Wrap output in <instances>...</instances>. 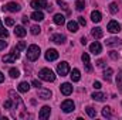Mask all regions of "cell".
<instances>
[{"label": "cell", "instance_id": "obj_1", "mask_svg": "<svg viewBox=\"0 0 122 120\" xmlns=\"http://www.w3.org/2000/svg\"><path fill=\"white\" fill-rule=\"evenodd\" d=\"M38 78L41 81H46V82H54L56 81V75L51 69L48 68H43L40 72H38Z\"/></svg>", "mask_w": 122, "mask_h": 120}, {"label": "cell", "instance_id": "obj_2", "mask_svg": "<svg viewBox=\"0 0 122 120\" xmlns=\"http://www.w3.org/2000/svg\"><path fill=\"white\" fill-rule=\"evenodd\" d=\"M40 57V47L36 44H31L27 48V60L29 61H37Z\"/></svg>", "mask_w": 122, "mask_h": 120}, {"label": "cell", "instance_id": "obj_3", "mask_svg": "<svg viewBox=\"0 0 122 120\" xmlns=\"http://www.w3.org/2000/svg\"><path fill=\"white\" fill-rule=\"evenodd\" d=\"M30 6L34 10H41V9H47L48 10V4H47V0H33L30 3Z\"/></svg>", "mask_w": 122, "mask_h": 120}, {"label": "cell", "instance_id": "obj_4", "mask_svg": "<svg viewBox=\"0 0 122 120\" xmlns=\"http://www.w3.org/2000/svg\"><path fill=\"white\" fill-rule=\"evenodd\" d=\"M19 57H20L19 50H17V48H14V50L11 51V54H7V55H4V57H3V62H14L16 60H19Z\"/></svg>", "mask_w": 122, "mask_h": 120}, {"label": "cell", "instance_id": "obj_5", "mask_svg": "<svg viewBox=\"0 0 122 120\" xmlns=\"http://www.w3.org/2000/svg\"><path fill=\"white\" fill-rule=\"evenodd\" d=\"M61 109H62V112L70 113V112H72V110L75 109V105H74V102H72V100L67 99V100H64V102L61 103Z\"/></svg>", "mask_w": 122, "mask_h": 120}, {"label": "cell", "instance_id": "obj_6", "mask_svg": "<svg viewBox=\"0 0 122 120\" xmlns=\"http://www.w3.org/2000/svg\"><path fill=\"white\" fill-rule=\"evenodd\" d=\"M57 72H58V75H61V76H65L68 72H70V65H68V62H61V64H58L57 65Z\"/></svg>", "mask_w": 122, "mask_h": 120}, {"label": "cell", "instance_id": "obj_7", "mask_svg": "<svg viewBox=\"0 0 122 120\" xmlns=\"http://www.w3.org/2000/svg\"><path fill=\"white\" fill-rule=\"evenodd\" d=\"M3 9L7 10V11H10V13H17V11H20L21 7H20L19 3H16V1H10V3H7Z\"/></svg>", "mask_w": 122, "mask_h": 120}, {"label": "cell", "instance_id": "obj_8", "mask_svg": "<svg viewBox=\"0 0 122 120\" xmlns=\"http://www.w3.org/2000/svg\"><path fill=\"white\" fill-rule=\"evenodd\" d=\"M108 31L109 32H119L121 31V24L118 23V21H115V20H111L109 23H108Z\"/></svg>", "mask_w": 122, "mask_h": 120}, {"label": "cell", "instance_id": "obj_9", "mask_svg": "<svg viewBox=\"0 0 122 120\" xmlns=\"http://www.w3.org/2000/svg\"><path fill=\"white\" fill-rule=\"evenodd\" d=\"M58 58V52H57V50H54V48H48L47 51H46V60L47 61H56Z\"/></svg>", "mask_w": 122, "mask_h": 120}, {"label": "cell", "instance_id": "obj_10", "mask_svg": "<svg viewBox=\"0 0 122 120\" xmlns=\"http://www.w3.org/2000/svg\"><path fill=\"white\" fill-rule=\"evenodd\" d=\"M60 90L62 95H65V96H68V95H71L72 93V85L71 83H68V82H65V83H62L60 86Z\"/></svg>", "mask_w": 122, "mask_h": 120}, {"label": "cell", "instance_id": "obj_11", "mask_svg": "<svg viewBox=\"0 0 122 120\" xmlns=\"http://www.w3.org/2000/svg\"><path fill=\"white\" fill-rule=\"evenodd\" d=\"M90 51H91L94 55H98V54H101L102 47H101V44L98 41H95V42H92L91 45H90Z\"/></svg>", "mask_w": 122, "mask_h": 120}, {"label": "cell", "instance_id": "obj_12", "mask_svg": "<svg viewBox=\"0 0 122 120\" xmlns=\"http://www.w3.org/2000/svg\"><path fill=\"white\" fill-rule=\"evenodd\" d=\"M50 113H51L50 106H43L41 110H40V113H38V117L40 119H47V117H50Z\"/></svg>", "mask_w": 122, "mask_h": 120}, {"label": "cell", "instance_id": "obj_13", "mask_svg": "<svg viewBox=\"0 0 122 120\" xmlns=\"http://www.w3.org/2000/svg\"><path fill=\"white\" fill-rule=\"evenodd\" d=\"M51 95H53V93H51V90L50 89H41V88L38 89V97H40V99L47 100V99L51 97Z\"/></svg>", "mask_w": 122, "mask_h": 120}, {"label": "cell", "instance_id": "obj_14", "mask_svg": "<svg viewBox=\"0 0 122 120\" xmlns=\"http://www.w3.org/2000/svg\"><path fill=\"white\" fill-rule=\"evenodd\" d=\"M105 42L108 47H121L122 45V40H119V38H108Z\"/></svg>", "mask_w": 122, "mask_h": 120}, {"label": "cell", "instance_id": "obj_15", "mask_svg": "<svg viewBox=\"0 0 122 120\" xmlns=\"http://www.w3.org/2000/svg\"><path fill=\"white\" fill-rule=\"evenodd\" d=\"M50 40H51L53 42H56V44H64L65 35H62V34H54V35H51Z\"/></svg>", "mask_w": 122, "mask_h": 120}, {"label": "cell", "instance_id": "obj_16", "mask_svg": "<svg viewBox=\"0 0 122 120\" xmlns=\"http://www.w3.org/2000/svg\"><path fill=\"white\" fill-rule=\"evenodd\" d=\"M81 60H82V62H84V65H85V69L90 72L92 69V66H91V62H90V55L87 54V52H84L82 54V57H81Z\"/></svg>", "mask_w": 122, "mask_h": 120}, {"label": "cell", "instance_id": "obj_17", "mask_svg": "<svg viewBox=\"0 0 122 120\" xmlns=\"http://www.w3.org/2000/svg\"><path fill=\"white\" fill-rule=\"evenodd\" d=\"M31 20H34V21H43V20H44V14H43V11L36 10V11L31 14Z\"/></svg>", "mask_w": 122, "mask_h": 120}, {"label": "cell", "instance_id": "obj_18", "mask_svg": "<svg viewBox=\"0 0 122 120\" xmlns=\"http://www.w3.org/2000/svg\"><path fill=\"white\" fill-rule=\"evenodd\" d=\"M81 79V72H80V69H72V72H71V81L72 82H78Z\"/></svg>", "mask_w": 122, "mask_h": 120}, {"label": "cell", "instance_id": "obj_19", "mask_svg": "<svg viewBox=\"0 0 122 120\" xmlns=\"http://www.w3.org/2000/svg\"><path fill=\"white\" fill-rule=\"evenodd\" d=\"M14 34L17 37H24L27 34V30L23 27V26H16V30H14Z\"/></svg>", "mask_w": 122, "mask_h": 120}, {"label": "cell", "instance_id": "obj_20", "mask_svg": "<svg viewBox=\"0 0 122 120\" xmlns=\"http://www.w3.org/2000/svg\"><path fill=\"white\" fill-rule=\"evenodd\" d=\"M67 28L71 31V32H77V31H78V23L71 20V21H68V23H67Z\"/></svg>", "mask_w": 122, "mask_h": 120}, {"label": "cell", "instance_id": "obj_21", "mask_svg": "<svg viewBox=\"0 0 122 120\" xmlns=\"http://www.w3.org/2000/svg\"><path fill=\"white\" fill-rule=\"evenodd\" d=\"M17 89H19V92H21V93H26V92L30 90V85L27 82H20L19 86H17Z\"/></svg>", "mask_w": 122, "mask_h": 120}, {"label": "cell", "instance_id": "obj_22", "mask_svg": "<svg viewBox=\"0 0 122 120\" xmlns=\"http://www.w3.org/2000/svg\"><path fill=\"white\" fill-rule=\"evenodd\" d=\"M53 20H54V23H56L57 26H62V24L65 23V17H64L62 14H56Z\"/></svg>", "mask_w": 122, "mask_h": 120}, {"label": "cell", "instance_id": "obj_23", "mask_svg": "<svg viewBox=\"0 0 122 120\" xmlns=\"http://www.w3.org/2000/svg\"><path fill=\"white\" fill-rule=\"evenodd\" d=\"M91 34H92L94 38H101L104 35V31H102V28H99V27H95V28H92Z\"/></svg>", "mask_w": 122, "mask_h": 120}, {"label": "cell", "instance_id": "obj_24", "mask_svg": "<svg viewBox=\"0 0 122 120\" xmlns=\"http://www.w3.org/2000/svg\"><path fill=\"white\" fill-rule=\"evenodd\" d=\"M91 20L94 21V23H99V21L102 20L101 13H99V11H97V10H95V11H92V13H91Z\"/></svg>", "mask_w": 122, "mask_h": 120}, {"label": "cell", "instance_id": "obj_25", "mask_svg": "<svg viewBox=\"0 0 122 120\" xmlns=\"http://www.w3.org/2000/svg\"><path fill=\"white\" fill-rule=\"evenodd\" d=\"M92 99L97 100V102H102V100L105 99V95L101 93V92H94V93H92Z\"/></svg>", "mask_w": 122, "mask_h": 120}, {"label": "cell", "instance_id": "obj_26", "mask_svg": "<svg viewBox=\"0 0 122 120\" xmlns=\"http://www.w3.org/2000/svg\"><path fill=\"white\" fill-rule=\"evenodd\" d=\"M112 74H114V69H112V68H107V69L104 71V79H107V81H111V78H112Z\"/></svg>", "mask_w": 122, "mask_h": 120}, {"label": "cell", "instance_id": "obj_27", "mask_svg": "<svg viewBox=\"0 0 122 120\" xmlns=\"http://www.w3.org/2000/svg\"><path fill=\"white\" fill-rule=\"evenodd\" d=\"M75 9H77L78 11L84 10V9H85V1H84V0H77V1H75Z\"/></svg>", "mask_w": 122, "mask_h": 120}, {"label": "cell", "instance_id": "obj_28", "mask_svg": "<svg viewBox=\"0 0 122 120\" xmlns=\"http://www.w3.org/2000/svg\"><path fill=\"white\" fill-rule=\"evenodd\" d=\"M102 116H104V117H111V116H112V112H111V107H109V106H105V107L102 109Z\"/></svg>", "mask_w": 122, "mask_h": 120}, {"label": "cell", "instance_id": "obj_29", "mask_svg": "<svg viewBox=\"0 0 122 120\" xmlns=\"http://www.w3.org/2000/svg\"><path fill=\"white\" fill-rule=\"evenodd\" d=\"M9 74H10L11 78H19V76H20V71L16 69V68H11V69L9 71Z\"/></svg>", "mask_w": 122, "mask_h": 120}, {"label": "cell", "instance_id": "obj_30", "mask_svg": "<svg viewBox=\"0 0 122 120\" xmlns=\"http://www.w3.org/2000/svg\"><path fill=\"white\" fill-rule=\"evenodd\" d=\"M85 110H87V113H88L90 117H95V116H97V110H95L94 107H91V106H88Z\"/></svg>", "mask_w": 122, "mask_h": 120}, {"label": "cell", "instance_id": "obj_31", "mask_svg": "<svg viewBox=\"0 0 122 120\" xmlns=\"http://www.w3.org/2000/svg\"><path fill=\"white\" fill-rule=\"evenodd\" d=\"M109 11H111L112 14L118 13V4H117V3H111V4H109Z\"/></svg>", "mask_w": 122, "mask_h": 120}, {"label": "cell", "instance_id": "obj_32", "mask_svg": "<svg viewBox=\"0 0 122 120\" xmlns=\"http://www.w3.org/2000/svg\"><path fill=\"white\" fill-rule=\"evenodd\" d=\"M7 35H9V32H7V30H4L3 23H1V20H0V37H7Z\"/></svg>", "mask_w": 122, "mask_h": 120}, {"label": "cell", "instance_id": "obj_33", "mask_svg": "<svg viewBox=\"0 0 122 120\" xmlns=\"http://www.w3.org/2000/svg\"><path fill=\"white\" fill-rule=\"evenodd\" d=\"M4 23H6V26H9V27L14 26V20H13L11 17H6V18H4Z\"/></svg>", "mask_w": 122, "mask_h": 120}, {"label": "cell", "instance_id": "obj_34", "mask_svg": "<svg viewBox=\"0 0 122 120\" xmlns=\"http://www.w3.org/2000/svg\"><path fill=\"white\" fill-rule=\"evenodd\" d=\"M40 31H41V28H40L38 26H33V27H31V34H33V35L40 34Z\"/></svg>", "mask_w": 122, "mask_h": 120}, {"label": "cell", "instance_id": "obj_35", "mask_svg": "<svg viewBox=\"0 0 122 120\" xmlns=\"http://www.w3.org/2000/svg\"><path fill=\"white\" fill-rule=\"evenodd\" d=\"M4 107H6V109H11V107H13V100H11V99L6 100V102H4Z\"/></svg>", "mask_w": 122, "mask_h": 120}, {"label": "cell", "instance_id": "obj_36", "mask_svg": "<svg viewBox=\"0 0 122 120\" xmlns=\"http://www.w3.org/2000/svg\"><path fill=\"white\" fill-rule=\"evenodd\" d=\"M26 47H27V45H26V42H24V41H20V42L17 44V47H16V48H17V50L20 51V50H24Z\"/></svg>", "mask_w": 122, "mask_h": 120}, {"label": "cell", "instance_id": "obj_37", "mask_svg": "<svg viewBox=\"0 0 122 120\" xmlns=\"http://www.w3.org/2000/svg\"><path fill=\"white\" fill-rule=\"evenodd\" d=\"M57 3H58V6H61L64 10H67V11H68V6L65 4V1H62V0H57Z\"/></svg>", "mask_w": 122, "mask_h": 120}, {"label": "cell", "instance_id": "obj_38", "mask_svg": "<svg viewBox=\"0 0 122 120\" xmlns=\"http://www.w3.org/2000/svg\"><path fill=\"white\" fill-rule=\"evenodd\" d=\"M121 81H122V72H119V75H118V76H117V85H118V86H119V88H121ZM122 92V88L121 89H119Z\"/></svg>", "mask_w": 122, "mask_h": 120}, {"label": "cell", "instance_id": "obj_39", "mask_svg": "<svg viewBox=\"0 0 122 120\" xmlns=\"http://www.w3.org/2000/svg\"><path fill=\"white\" fill-rule=\"evenodd\" d=\"M109 57H111L112 60H118V58H119V55H118L115 51H111V52H109Z\"/></svg>", "mask_w": 122, "mask_h": 120}, {"label": "cell", "instance_id": "obj_40", "mask_svg": "<svg viewBox=\"0 0 122 120\" xmlns=\"http://www.w3.org/2000/svg\"><path fill=\"white\" fill-rule=\"evenodd\" d=\"M31 85H33L34 88H37V89H40V88H41V83H40L37 79H36V81H33V82H31Z\"/></svg>", "mask_w": 122, "mask_h": 120}, {"label": "cell", "instance_id": "obj_41", "mask_svg": "<svg viewBox=\"0 0 122 120\" xmlns=\"http://www.w3.org/2000/svg\"><path fill=\"white\" fill-rule=\"evenodd\" d=\"M6 47H7V42L4 40H0V50H4Z\"/></svg>", "mask_w": 122, "mask_h": 120}, {"label": "cell", "instance_id": "obj_42", "mask_svg": "<svg viewBox=\"0 0 122 120\" xmlns=\"http://www.w3.org/2000/svg\"><path fill=\"white\" fill-rule=\"evenodd\" d=\"M78 23H80L81 26H85V24H87V21H85L84 17H78Z\"/></svg>", "mask_w": 122, "mask_h": 120}, {"label": "cell", "instance_id": "obj_43", "mask_svg": "<svg viewBox=\"0 0 122 120\" xmlns=\"http://www.w3.org/2000/svg\"><path fill=\"white\" fill-rule=\"evenodd\" d=\"M94 88H95V89H99V88H101V82H98V81L94 82Z\"/></svg>", "mask_w": 122, "mask_h": 120}, {"label": "cell", "instance_id": "obj_44", "mask_svg": "<svg viewBox=\"0 0 122 120\" xmlns=\"http://www.w3.org/2000/svg\"><path fill=\"white\" fill-rule=\"evenodd\" d=\"M97 65H98V66H105V64H104V61H102V60L98 61V62H97Z\"/></svg>", "mask_w": 122, "mask_h": 120}, {"label": "cell", "instance_id": "obj_45", "mask_svg": "<svg viewBox=\"0 0 122 120\" xmlns=\"http://www.w3.org/2000/svg\"><path fill=\"white\" fill-rule=\"evenodd\" d=\"M81 44H82V45H87V38H85V37L81 38Z\"/></svg>", "mask_w": 122, "mask_h": 120}, {"label": "cell", "instance_id": "obj_46", "mask_svg": "<svg viewBox=\"0 0 122 120\" xmlns=\"http://www.w3.org/2000/svg\"><path fill=\"white\" fill-rule=\"evenodd\" d=\"M21 20H23V23H24V24H27V23H29V18H27V16H24Z\"/></svg>", "mask_w": 122, "mask_h": 120}, {"label": "cell", "instance_id": "obj_47", "mask_svg": "<svg viewBox=\"0 0 122 120\" xmlns=\"http://www.w3.org/2000/svg\"><path fill=\"white\" fill-rule=\"evenodd\" d=\"M3 81H4V75H3V74H1V72H0V83H1V82H3Z\"/></svg>", "mask_w": 122, "mask_h": 120}]
</instances>
